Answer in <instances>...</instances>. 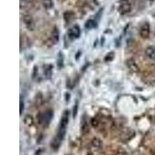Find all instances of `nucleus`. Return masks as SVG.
<instances>
[{
    "label": "nucleus",
    "instance_id": "nucleus-1",
    "mask_svg": "<svg viewBox=\"0 0 155 155\" xmlns=\"http://www.w3.org/2000/svg\"><path fill=\"white\" fill-rule=\"evenodd\" d=\"M69 121V112L68 110L64 112L63 115L61 119L60 124L58 127V130L57 133L55 137L54 138L52 143H51V147L54 150H58L59 147L61 146V143L63 141L64 138L65 137L66 130H67V127Z\"/></svg>",
    "mask_w": 155,
    "mask_h": 155
},
{
    "label": "nucleus",
    "instance_id": "nucleus-2",
    "mask_svg": "<svg viewBox=\"0 0 155 155\" xmlns=\"http://www.w3.org/2000/svg\"><path fill=\"white\" fill-rule=\"evenodd\" d=\"M53 116V111L51 109H48V110L39 113L38 116H37V120H38L39 124L42 125L43 127H47L51 124Z\"/></svg>",
    "mask_w": 155,
    "mask_h": 155
},
{
    "label": "nucleus",
    "instance_id": "nucleus-3",
    "mask_svg": "<svg viewBox=\"0 0 155 155\" xmlns=\"http://www.w3.org/2000/svg\"><path fill=\"white\" fill-rule=\"evenodd\" d=\"M150 24L147 22H145L141 25L140 28V35L143 39H147L150 37Z\"/></svg>",
    "mask_w": 155,
    "mask_h": 155
},
{
    "label": "nucleus",
    "instance_id": "nucleus-4",
    "mask_svg": "<svg viewBox=\"0 0 155 155\" xmlns=\"http://www.w3.org/2000/svg\"><path fill=\"white\" fill-rule=\"evenodd\" d=\"M132 9L131 4L129 2H121V4L118 7V11L120 14L125 15L130 12Z\"/></svg>",
    "mask_w": 155,
    "mask_h": 155
},
{
    "label": "nucleus",
    "instance_id": "nucleus-5",
    "mask_svg": "<svg viewBox=\"0 0 155 155\" xmlns=\"http://www.w3.org/2000/svg\"><path fill=\"white\" fill-rule=\"evenodd\" d=\"M80 34H81V30H80L78 26H74V27L69 29L68 31V35L69 38L71 39V40L79 37Z\"/></svg>",
    "mask_w": 155,
    "mask_h": 155
},
{
    "label": "nucleus",
    "instance_id": "nucleus-6",
    "mask_svg": "<svg viewBox=\"0 0 155 155\" xmlns=\"http://www.w3.org/2000/svg\"><path fill=\"white\" fill-rule=\"evenodd\" d=\"M145 54L149 59L152 61H155V47H147L145 50Z\"/></svg>",
    "mask_w": 155,
    "mask_h": 155
},
{
    "label": "nucleus",
    "instance_id": "nucleus-7",
    "mask_svg": "<svg viewBox=\"0 0 155 155\" xmlns=\"http://www.w3.org/2000/svg\"><path fill=\"white\" fill-rule=\"evenodd\" d=\"M23 21H24V23L26 24V26H27L29 30H33L34 29V21H33V19L30 16H28V15L24 16V17H23Z\"/></svg>",
    "mask_w": 155,
    "mask_h": 155
},
{
    "label": "nucleus",
    "instance_id": "nucleus-8",
    "mask_svg": "<svg viewBox=\"0 0 155 155\" xmlns=\"http://www.w3.org/2000/svg\"><path fill=\"white\" fill-rule=\"evenodd\" d=\"M127 64L128 68L130 69L131 71H134V72H137V71H138L137 64L135 63V61H134L133 59H129V60L127 61Z\"/></svg>",
    "mask_w": 155,
    "mask_h": 155
},
{
    "label": "nucleus",
    "instance_id": "nucleus-9",
    "mask_svg": "<svg viewBox=\"0 0 155 155\" xmlns=\"http://www.w3.org/2000/svg\"><path fill=\"white\" fill-rule=\"evenodd\" d=\"M96 26H97V23L96 22H95V20H94V19H88L85 24V28L88 29V30H91V29L95 28Z\"/></svg>",
    "mask_w": 155,
    "mask_h": 155
},
{
    "label": "nucleus",
    "instance_id": "nucleus-10",
    "mask_svg": "<svg viewBox=\"0 0 155 155\" xmlns=\"http://www.w3.org/2000/svg\"><path fill=\"white\" fill-rule=\"evenodd\" d=\"M51 41L54 43V44H56L58 43V40H59V33H58V29H54L52 32V34H51Z\"/></svg>",
    "mask_w": 155,
    "mask_h": 155
},
{
    "label": "nucleus",
    "instance_id": "nucleus-11",
    "mask_svg": "<svg viewBox=\"0 0 155 155\" xmlns=\"http://www.w3.org/2000/svg\"><path fill=\"white\" fill-rule=\"evenodd\" d=\"M43 5L44 7L47 9H50L53 7L54 2L53 0H42Z\"/></svg>",
    "mask_w": 155,
    "mask_h": 155
},
{
    "label": "nucleus",
    "instance_id": "nucleus-12",
    "mask_svg": "<svg viewBox=\"0 0 155 155\" xmlns=\"http://www.w3.org/2000/svg\"><path fill=\"white\" fill-rule=\"evenodd\" d=\"M24 123L26 124H27V125H31V124H33V123H34L33 117L29 116V115H27V116L24 118Z\"/></svg>",
    "mask_w": 155,
    "mask_h": 155
},
{
    "label": "nucleus",
    "instance_id": "nucleus-13",
    "mask_svg": "<svg viewBox=\"0 0 155 155\" xmlns=\"http://www.w3.org/2000/svg\"><path fill=\"white\" fill-rule=\"evenodd\" d=\"M81 130H82L83 133H88V123L85 122V120H83L82 124H81Z\"/></svg>",
    "mask_w": 155,
    "mask_h": 155
},
{
    "label": "nucleus",
    "instance_id": "nucleus-14",
    "mask_svg": "<svg viewBox=\"0 0 155 155\" xmlns=\"http://www.w3.org/2000/svg\"><path fill=\"white\" fill-rule=\"evenodd\" d=\"M23 108H24V104H23V100L21 99V100H20V114H22V113H23Z\"/></svg>",
    "mask_w": 155,
    "mask_h": 155
},
{
    "label": "nucleus",
    "instance_id": "nucleus-15",
    "mask_svg": "<svg viewBox=\"0 0 155 155\" xmlns=\"http://www.w3.org/2000/svg\"><path fill=\"white\" fill-rule=\"evenodd\" d=\"M121 2H129V0H120Z\"/></svg>",
    "mask_w": 155,
    "mask_h": 155
},
{
    "label": "nucleus",
    "instance_id": "nucleus-16",
    "mask_svg": "<svg viewBox=\"0 0 155 155\" xmlns=\"http://www.w3.org/2000/svg\"><path fill=\"white\" fill-rule=\"evenodd\" d=\"M118 155H127V153H119Z\"/></svg>",
    "mask_w": 155,
    "mask_h": 155
},
{
    "label": "nucleus",
    "instance_id": "nucleus-17",
    "mask_svg": "<svg viewBox=\"0 0 155 155\" xmlns=\"http://www.w3.org/2000/svg\"><path fill=\"white\" fill-rule=\"evenodd\" d=\"M149 1H150V2H154L155 0H149Z\"/></svg>",
    "mask_w": 155,
    "mask_h": 155
}]
</instances>
